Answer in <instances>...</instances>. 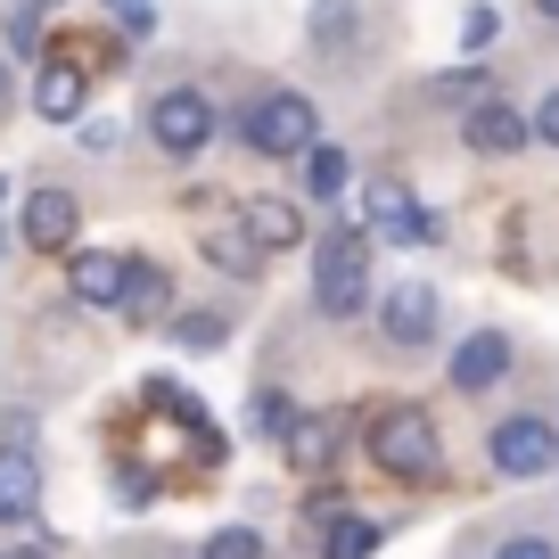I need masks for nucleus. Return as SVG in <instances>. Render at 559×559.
I'll return each instance as SVG.
<instances>
[{
	"instance_id": "obj_7",
	"label": "nucleus",
	"mask_w": 559,
	"mask_h": 559,
	"mask_svg": "<svg viewBox=\"0 0 559 559\" xmlns=\"http://www.w3.org/2000/svg\"><path fill=\"white\" fill-rule=\"evenodd\" d=\"M370 223L386 230V239H403V247H428V239H444V223L428 206H412V190H403L395 174H379L370 181Z\"/></svg>"
},
{
	"instance_id": "obj_25",
	"label": "nucleus",
	"mask_w": 559,
	"mask_h": 559,
	"mask_svg": "<svg viewBox=\"0 0 559 559\" xmlns=\"http://www.w3.org/2000/svg\"><path fill=\"white\" fill-rule=\"evenodd\" d=\"M493 34H502L493 9H469V17H461V50H493Z\"/></svg>"
},
{
	"instance_id": "obj_16",
	"label": "nucleus",
	"mask_w": 559,
	"mask_h": 559,
	"mask_svg": "<svg viewBox=\"0 0 559 559\" xmlns=\"http://www.w3.org/2000/svg\"><path fill=\"white\" fill-rule=\"evenodd\" d=\"M297 174H305V190H313V198H337V190L354 181V157L321 140V148H305V165H297Z\"/></svg>"
},
{
	"instance_id": "obj_2",
	"label": "nucleus",
	"mask_w": 559,
	"mask_h": 559,
	"mask_svg": "<svg viewBox=\"0 0 559 559\" xmlns=\"http://www.w3.org/2000/svg\"><path fill=\"white\" fill-rule=\"evenodd\" d=\"M370 297H379V288H370V230L337 223L330 239H321V255H313V305L330 321H354Z\"/></svg>"
},
{
	"instance_id": "obj_5",
	"label": "nucleus",
	"mask_w": 559,
	"mask_h": 559,
	"mask_svg": "<svg viewBox=\"0 0 559 559\" xmlns=\"http://www.w3.org/2000/svg\"><path fill=\"white\" fill-rule=\"evenodd\" d=\"M148 132H157V148H165V157H181V165H190L198 148L214 140V99H198V91H165V99L148 107Z\"/></svg>"
},
{
	"instance_id": "obj_19",
	"label": "nucleus",
	"mask_w": 559,
	"mask_h": 559,
	"mask_svg": "<svg viewBox=\"0 0 559 559\" xmlns=\"http://www.w3.org/2000/svg\"><path fill=\"white\" fill-rule=\"evenodd\" d=\"M330 453H337V419H297V428H288V461H297V469H321Z\"/></svg>"
},
{
	"instance_id": "obj_1",
	"label": "nucleus",
	"mask_w": 559,
	"mask_h": 559,
	"mask_svg": "<svg viewBox=\"0 0 559 559\" xmlns=\"http://www.w3.org/2000/svg\"><path fill=\"white\" fill-rule=\"evenodd\" d=\"M362 444H370V461H379L386 477H403V486H419V477H437V469H444L437 419L419 412V403H386V412H370Z\"/></svg>"
},
{
	"instance_id": "obj_29",
	"label": "nucleus",
	"mask_w": 559,
	"mask_h": 559,
	"mask_svg": "<svg viewBox=\"0 0 559 559\" xmlns=\"http://www.w3.org/2000/svg\"><path fill=\"white\" fill-rule=\"evenodd\" d=\"M0 99H9V58H0Z\"/></svg>"
},
{
	"instance_id": "obj_26",
	"label": "nucleus",
	"mask_w": 559,
	"mask_h": 559,
	"mask_svg": "<svg viewBox=\"0 0 559 559\" xmlns=\"http://www.w3.org/2000/svg\"><path fill=\"white\" fill-rule=\"evenodd\" d=\"M493 559H559V543H551V535H510Z\"/></svg>"
},
{
	"instance_id": "obj_20",
	"label": "nucleus",
	"mask_w": 559,
	"mask_h": 559,
	"mask_svg": "<svg viewBox=\"0 0 559 559\" xmlns=\"http://www.w3.org/2000/svg\"><path fill=\"white\" fill-rule=\"evenodd\" d=\"M247 428H255V437H280V444H288V428H297V412H288V395H272V386H255V395H247Z\"/></svg>"
},
{
	"instance_id": "obj_3",
	"label": "nucleus",
	"mask_w": 559,
	"mask_h": 559,
	"mask_svg": "<svg viewBox=\"0 0 559 559\" xmlns=\"http://www.w3.org/2000/svg\"><path fill=\"white\" fill-rule=\"evenodd\" d=\"M239 140L255 157H305V148H321V107L305 91H263V99H247Z\"/></svg>"
},
{
	"instance_id": "obj_8",
	"label": "nucleus",
	"mask_w": 559,
	"mask_h": 559,
	"mask_svg": "<svg viewBox=\"0 0 559 559\" xmlns=\"http://www.w3.org/2000/svg\"><path fill=\"white\" fill-rule=\"evenodd\" d=\"M379 330L395 337V346H428V337H437V288H428V280H395L379 297Z\"/></svg>"
},
{
	"instance_id": "obj_23",
	"label": "nucleus",
	"mask_w": 559,
	"mask_h": 559,
	"mask_svg": "<svg viewBox=\"0 0 559 559\" xmlns=\"http://www.w3.org/2000/svg\"><path fill=\"white\" fill-rule=\"evenodd\" d=\"M198 559H263V535H255V526H214Z\"/></svg>"
},
{
	"instance_id": "obj_28",
	"label": "nucleus",
	"mask_w": 559,
	"mask_h": 559,
	"mask_svg": "<svg viewBox=\"0 0 559 559\" xmlns=\"http://www.w3.org/2000/svg\"><path fill=\"white\" fill-rule=\"evenodd\" d=\"M0 559H50V551H41V543H17V551H0Z\"/></svg>"
},
{
	"instance_id": "obj_9",
	"label": "nucleus",
	"mask_w": 559,
	"mask_h": 559,
	"mask_svg": "<svg viewBox=\"0 0 559 559\" xmlns=\"http://www.w3.org/2000/svg\"><path fill=\"white\" fill-rule=\"evenodd\" d=\"M461 140H469V157H519L526 140H535V123H526L510 99H486V107H469Z\"/></svg>"
},
{
	"instance_id": "obj_10",
	"label": "nucleus",
	"mask_w": 559,
	"mask_h": 559,
	"mask_svg": "<svg viewBox=\"0 0 559 559\" xmlns=\"http://www.w3.org/2000/svg\"><path fill=\"white\" fill-rule=\"evenodd\" d=\"M502 370H510V337H502V330H469V337L453 346V386H461V395L502 386Z\"/></svg>"
},
{
	"instance_id": "obj_4",
	"label": "nucleus",
	"mask_w": 559,
	"mask_h": 559,
	"mask_svg": "<svg viewBox=\"0 0 559 559\" xmlns=\"http://www.w3.org/2000/svg\"><path fill=\"white\" fill-rule=\"evenodd\" d=\"M486 453H493L502 477H551L559 469V428L535 419V412H519V419H502V428L486 437Z\"/></svg>"
},
{
	"instance_id": "obj_17",
	"label": "nucleus",
	"mask_w": 559,
	"mask_h": 559,
	"mask_svg": "<svg viewBox=\"0 0 559 559\" xmlns=\"http://www.w3.org/2000/svg\"><path fill=\"white\" fill-rule=\"evenodd\" d=\"M165 297H174V288H165V272L132 255V280H123V313H132V321H157V313H165Z\"/></svg>"
},
{
	"instance_id": "obj_30",
	"label": "nucleus",
	"mask_w": 559,
	"mask_h": 559,
	"mask_svg": "<svg viewBox=\"0 0 559 559\" xmlns=\"http://www.w3.org/2000/svg\"><path fill=\"white\" fill-rule=\"evenodd\" d=\"M543 17H559V0H543Z\"/></svg>"
},
{
	"instance_id": "obj_14",
	"label": "nucleus",
	"mask_w": 559,
	"mask_h": 559,
	"mask_svg": "<svg viewBox=\"0 0 559 559\" xmlns=\"http://www.w3.org/2000/svg\"><path fill=\"white\" fill-rule=\"evenodd\" d=\"M198 255H206L214 272H230V280H255V272H263V247H255V230H247V223L198 230Z\"/></svg>"
},
{
	"instance_id": "obj_24",
	"label": "nucleus",
	"mask_w": 559,
	"mask_h": 559,
	"mask_svg": "<svg viewBox=\"0 0 559 559\" xmlns=\"http://www.w3.org/2000/svg\"><path fill=\"white\" fill-rule=\"evenodd\" d=\"M437 99H461V107H486V99H493V83H486V74H437Z\"/></svg>"
},
{
	"instance_id": "obj_12",
	"label": "nucleus",
	"mask_w": 559,
	"mask_h": 559,
	"mask_svg": "<svg viewBox=\"0 0 559 559\" xmlns=\"http://www.w3.org/2000/svg\"><path fill=\"white\" fill-rule=\"evenodd\" d=\"M25 239H34V247H50V255H58V247H74V230H83V206H74V198L67 190H34V198H25Z\"/></svg>"
},
{
	"instance_id": "obj_13",
	"label": "nucleus",
	"mask_w": 559,
	"mask_h": 559,
	"mask_svg": "<svg viewBox=\"0 0 559 559\" xmlns=\"http://www.w3.org/2000/svg\"><path fill=\"white\" fill-rule=\"evenodd\" d=\"M83 91H91V74L74 67V58H50V67H41V83H34V107L50 123H74L83 116Z\"/></svg>"
},
{
	"instance_id": "obj_22",
	"label": "nucleus",
	"mask_w": 559,
	"mask_h": 559,
	"mask_svg": "<svg viewBox=\"0 0 559 559\" xmlns=\"http://www.w3.org/2000/svg\"><path fill=\"white\" fill-rule=\"evenodd\" d=\"M313 50H337V58L354 50V9L346 0H321L313 9Z\"/></svg>"
},
{
	"instance_id": "obj_11",
	"label": "nucleus",
	"mask_w": 559,
	"mask_h": 559,
	"mask_svg": "<svg viewBox=\"0 0 559 559\" xmlns=\"http://www.w3.org/2000/svg\"><path fill=\"white\" fill-rule=\"evenodd\" d=\"M41 510V461L25 444H0V526H25Z\"/></svg>"
},
{
	"instance_id": "obj_27",
	"label": "nucleus",
	"mask_w": 559,
	"mask_h": 559,
	"mask_svg": "<svg viewBox=\"0 0 559 559\" xmlns=\"http://www.w3.org/2000/svg\"><path fill=\"white\" fill-rule=\"evenodd\" d=\"M535 140H551V148H559V91H543V107H535Z\"/></svg>"
},
{
	"instance_id": "obj_15",
	"label": "nucleus",
	"mask_w": 559,
	"mask_h": 559,
	"mask_svg": "<svg viewBox=\"0 0 559 559\" xmlns=\"http://www.w3.org/2000/svg\"><path fill=\"white\" fill-rule=\"evenodd\" d=\"M247 230H255V247L263 255H280V247H297L305 239V214L288 206V198H247V214H239Z\"/></svg>"
},
{
	"instance_id": "obj_6",
	"label": "nucleus",
	"mask_w": 559,
	"mask_h": 559,
	"mask_svg": "<svg viewBox=\"0 0 559 559\" xmlns=\"http://www.w3.org/2000/svg\"><path fill=\"white\" fill-rule=\"evenodd\" d=\"M123 280H132V255H116V247H74L67 297L91 305V313H116V305H123Z\"/></svg>"
},
{
	"instance_id": "obj_21",
	"label": "nucleus",
	"mask_w": 559,
	"mask_h": 559,
	"mask_svg": "<svg viewBox=\"0 0 559 559\" xmlns=\"http://www.w3.org/2000/svg\"><path fill=\"white\" fill-rule=\"evenodd\" d=\"M223 337H230L223 313H174V346H181V354H214Z\"/></svg>"
},
{
	"instance_id": "obj_18",
	"label": "nucleus",
	"mask_w": 559,
	"mask_h": 559,
	"mask_svg": "<svg viewBox=\"0 0 559 559\" xmlns=\"http://www.w3.org/2000/svg\"><path fill=\"white\" fill-rule=\"evenodd\" d=\"M370 551H379V526H370V519H346V510H337L330 535H321V559H370Z\"/></svg>"
}]
</instances>
